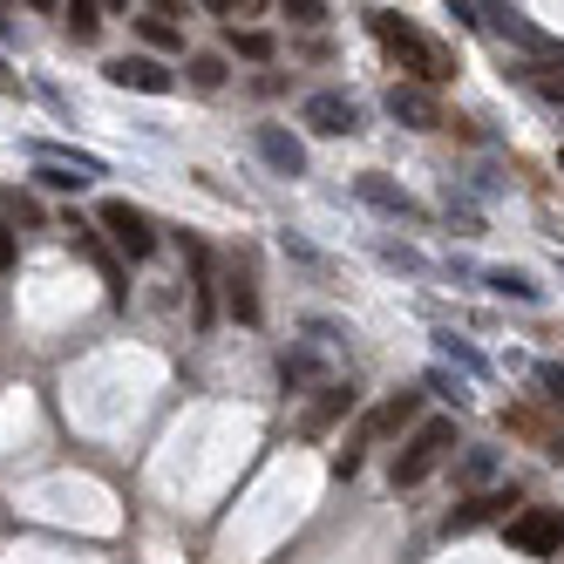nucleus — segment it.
Here are the masks:
<instances>
[{"label": "nucleus", "instance_id": "423d86ee", "mask_svg": "<svg viewBox=\"0 0 564 564\" xmlns=\"http://www.w3.org/2000/svg\"><path fill=\"white\" fill-rule=\"evenodd\" d=\"M102 75H109L116 89H137V96H171L177 89V68H164L156 55H116Z\"/></svg>", "mask_w": 564, "mask_h": 564}, {"label": "nucleus", "instance_id": "dca6fc26", "mask_svg": "<svg viewBox=\"0 0 564 564\" xmlns=\"http://www.w3.org/2000/svg\"><path fill=\"white\" fill-rule=\"evenodd\" d=\"M225 300H231V319H238V327H259V286H252V265H238V272H231Z\"/></svg>", "mask_w": 564, "mask_h": 564}, {"label": "nucleus", "instance_id": "20e7f679", "mask_svg": "<svg viewBox=\"0 0 564 564\" xmlns=\"http://www.w3.org/2000/svg\"><path fill=\"white\" fill-rule=\"evenodd\" d=\"M96 225L116 238V252H123V259H150V252H156V218H150L143 205H130V197H102Z\"/></svg>", "mask_w": 564, "mask_h": 564}, {"label": "nucleus", "instance_id": "cd10ccee", "mask_svg": "<svg viewBox=\"0 0 564 564\" xmlns=\"http://www.w3.org/2000/svg\"><path fill=\"white\" fill-rule=\"evenodd\" d=\"M538 89H544L551 102H564V75H544V83H538Z\"/></svg>", "mask_w": 564, "mask_h": 564}, {"label": "nucleus", "instance_id": "393cba45", "mask_svg": "<svg viewBox=\"0 0 564 564\" xmlns=\"http://www.w3.org/2000/svg\"><path fill=\"white\" fill-rule=\"evenodd\" d=\"M286 14H293L300 28H327V21H334V8H319V0H286Z\"/></svg>", "mask_w": 564, "mask_h": 564}, {"label": "nucleus", "instance_id": "0eeeda50", "mask_svg": "<svg viewBox=\"0 0 564 564\" xmlns=\"http://www.w3.org/2000/svg\"><path fill=\"white\" fill-rule=\"evenodd\" d=\"M388 116L401 130H442V123H449L442 102H435V89H422V83H394L388 89Z\"/></svg>", "mask_w": 564, "mask_h": 564}, {"label": "nucleus", "instance_id": "ddd939ff", "mask_svg": "<svg viewBox=\"0 0 564 564\" xmlns=\"http://www.w3.org/2000/svg\"><path fill=\"white\" fill-rule=\"evenodd\" d=\"M517 503V490H497V497H469L463 510H449V523H442V531L449 538H463V531H476V523H490V517H503Z\"/></svg>", "mask_w": 564, "mask_h": 564}, {"label": "nucleus", "instance_id": "9d476101", "mask_svg": "<svg viewBox=\"0 0 564 564\" xmlns=\"http://www.w3.org/2000/svg\"><path fill=\"white\" fill-rule=\"evenodd\" d=\"M62 231H68V238H75V246H83V252H89L96 265H102V279H109V300L123 306V300H130V286H123V265H116V252H109L102 238H96V225H83V218L68 212V218H62Z\"/></svg>", "mask_w": 564, "mask_h": 564}, {"label": "nucleus", "instance_id": "5701e85b", "mask_svg": "<svg viewBox=\"0 0 564 564\" xmlns=\"http://www.w3.org/2000/svg\"><path fill=\"white\" fill-rule=\"evenodd\" d=\"M34 177H42L48 191H83V184H89L83 171H68V164H42V171H34Z\"/></svg>", "mask_w": 564, "mask_h": 564}, {"label": "nucleus", "instance_id": "a211bd4d", "mask_svg": "<svg viewBox=\"0 0 564 564\" xmlns=\"http://www.w3.org/2000/svg\"><path fill=\"white\" fill-rule=\"evenodd\" d=\"M225 75H231L225 55H191V89H205V96H212V89H225Z\"/></svg>", "mask_w": 564, "mask_h": 564}, {"label": "nucleus", "instance_id": "2eb2a0df", "mask_svg": "<svg viewBox=\"0 0 564 564\" xmlns=\"http://www.w3.org/2000/svg\"><path fill=\"white\" fill-rule=\"evenodd\" d=\"M482 286H497V293L517 300V306H538V300H544V286H538L531 272H517V265H490V272H482Z\"/></svg>", "mask_w": 564, "mask_h": 564}, {"label": "nucleus", "instance_id": "a878e982", "mask_svg": "<svg viewBox=\"0 0 564 564\" xmlns=\"http://www.w3.org/2000/svg\"><path fill=\"white\" fill-rule=\"evenodd\" d=\"M14 272V225H0V279Z\"/></svg>", "mask_w": 564, "mask_h": 564}, {"label": "nucleus", "instance_id": "39448f33", "mask_svg": "<svg viewBox=\"0 0 564 564\" xmlns=\"http://www.w3.org/2000/svg\"><path fill=\"white\" fill-rule=\"evenodd\" d=\"M523 557H551V551H564V510H551V503H531V510H517L510 517V531H503Z\"/></svg>", "mask_w": 564, "mask_h": 564}, {"label": "nucleus", "instance_id": "c756f323", "mask_svg": "<svg viewBox=\"0 0 564 564\" xmlns=\"http://www.w3.org/2000/svg\"><path fill=\"white\" fill-rule=\"evenodd\" d=\"M0 89H14V75H8V68H0Z\"/></svg>", "mask_w": 564, "mask_h": 564}, {"label": "nucleus", "instance_id": "f3484780", "mask_svg": "<svg viewBox=\"0 0 564 564\" xmlns=\"http://www.w3.org/2000/svg\"><path fill=\"white\" fill-rule=\"evenodd\" d=\"M68 34H75V42H96V28H102V8H96V0H68Z\"/></svg>", "mask_w": 564, "mask_h": 564}, {"label": "nucleus", "instance_id": "f03ea898", "mask_svg": "<svg viewBox=\"0 0 564 564\" xmlns=\"http://www.w3.org/2000/svg\"><path fill=\"white\" fill-rule=\"evenodd\" d=\"M449 449H456V422L449 415H422L415 435L401 442V456L388 463V482L394 490H415V482H429L442 463H449Z\"/></svg>", "mask_w": 564, "mask_h": 564}, {"label": "nucleus", "instance_id": "f8f14e48", "mask_svg": "<svg viewBox=\"0 0 564 564\" xmlns=\"http://www.w3.org/2000/svg\"><path fill=\"white\" fill-rule=\"evenodd\" d=\"M184 252H191V300H197V327H212V319H218V279H212V252L197 246V238H184Z\"/></svg>", "mask_w": 564, "mask_h": 564}, {"label": "nucleus", "instance_id": "bb28decb", "mask_svg": "<svg viewBox=\"0 0 564 564\" xmlns=\"http://www.w3.org/2000/svg\"><path fill=\"white\" fill-rule=\"evenodd\" d=\"M429 388H435V394H449V401H463V381H449V375H442V368L429 375Z\"/></svg>", "mask_w": 564, "mask_h": 564}, {"label": "nucleus", "instance_id": "412c9836", "mask_svg": "<svg viewBox=\"0 0 564 564\" xmlns=\"http://www.w3.org/2000/svg\"><path fill=\"white\" fill-rule=\"evenodd\" d=\"M231 55H246V62H272V34H265V28H246V34L231 28Z\"/></svg>", "mask_w": 564, "mask_h": 564}, {"label": "nucleus", "instance_id": "1a4fd4ad", "mask_svg": "<svg viewBox=\"0 0 564 564\" xmlns=\"http://www.w3.org/2000/svg\"><path fill=\"white\" fill-rule=\"evenodd\" d=\"M354 197H360V205H375V212H388V218H409V225H422L429 212L415 205V197L409 191H394L381 171H368V177H354Z\"/></svg>", "mask_w": 564, "mask_h": 564}, {"label": "nucleus", "instance_id": "9b49d317", "mask_svg": "<svg viewBox=\"0 0 564 564\" xmlns=\"http://www.w3.org/2000/svg\"><path fill=\"white\" fill-rule=\"evenodd\" d=\"M252 143H259V156H265V164H272L279 177H300V171H306V150H300V137H286L279 123H259V130H252Z\"/></svg>", "mask_w": 564, "mask_h": 564}, {"label": "nucleus", "instance_id": "aec40b11", "mask_svg": "<svg viewBox=\"0 0 564 564\" xmlns=\"http://www.w3.org/2000/svg\"><path fill=\"white\" fill-rule=\"evenodd\" d=\"M137 34H143L150 48H184V34H177L164 14H137Z\"/></svg>", "mask_w": 564, "mask_h": 564}, {"label": "nucleus", "instance_id": "c85d7f7f", "mask_svg": "<svg viewBox=\"0 0 564 564\" xmlns=\"http://www.w3.org/2000/svg\"><path fill=\"white\" fill-rule=\"evenodd\" d=\"M544 456H551V463H564V435H551V449H544Z\"/></svg>", "mask_w": 564, "mask_h": 564}, {"label": "nucleus", "instance_id": "f257e3e1", "mask_svg": "<svg viewBox=\"0 0 564 564\" xmlns=\"http://www.w3.org/2000/svg\"><path fill=\"white\" fill-rule=\"evenodd\" d=\"M368 28H375V42H381L401 68H409L422 89H442V83L456 75V55L442 48L435 34H422L415 21H401V14H388V8H368Z\"/></svg>", "mask_w": 564, "mask_h": 564}, {"label": "nucleus", "instance_id": "6ab92c4d", "mask_svg": "<svg viewBox=\"0 0 564 564\" xmlns=\"http://www.w3.org/2000/svg\"><path fill=\"white\" fill-rule=\"evenodd\" d=\"M34 218H42V205L28 191H0V225H34Z\"/></svg>", "mask_w": 564, "mask_h": 564}, {"label": "nucleus", "instance_id": "6e6552de", "mask_svg": "<svg viewBox=\"0 0 564 564\" xmlns=\"http://www.w3.org/2000/svg\"><path fill=\"white\" fill-rule=\"evenodd\" d=\"M300 116H306L319 137H354V130H360V102H354V96H340V89L306 96V102H300Z\"/></svg>", "mask_w": 564, "mask_h": 564}, {"label": "nucleus", "instance_id": "7ed1b4c3", "mask_svg": "<svg viewBox=\"0 0 564 564\" xmlns=\"http://www.w3.org/2000/svg\"><path fill=\"white\" fill-rule=\"evenodd\" d=\"M409 422H422V394H388L381 409H368V415L354 422V435H347V449L334 456V476H354V469H360V456H368V449H375L381 435H394V429H409Z\"/></svg>", "mask_w": 564, "mask_h": 564}, {"label": "nucleus", "instance_id": "b1692460", "mask_svg": "<svg viewBox=\"0 0 564 564\" xmlns=\"http://www.w3.org/2000/svg\"><path fill=\"white\" fill-rule=\"evenodd\" d=\"M531 381L557 401V409H564V368H557V360H538V368H531Z\"/></svg>", "mask_w": 564, "mask_h": 564}, {"label": "nucleus", "instance_id": "4be33fe9", "mask_svg": "<svg viewBox=\"0 0 564 564\" xmlns=\"http://www.w3.org/2000/svg\"><path fill=\"white\" fill-rule=\"evenodd\" d=\"M435 340H442V354H449V360H456V368H469V375H482V354H476L469 340H456V334H435Z\"/></svg>", "mask_w": 564, "mask_h": 564}, {"label": "nucleus", "instance_id": "4468645a", "mask_svg": "<svg viewBox=\"0 0 564 564\" xmlns=\"http://www.w3.org/2000/svg\"><path fill=\"white\" fill-rule=\"evenodd\" d=\"M340 415H354V388H319V401L306 409V422H300V435H327Z\"/></svg>", "mask_w": 564, "mask_h": 564}, {"label": "nucleus", "instance_id": "7c9ffc66", "mask_svg": "<svg viewBox=\"0 0 564 564\" xmlns=\"http://www.w3.org/2000/svg\"><path fill=\"white\" fill-rule=\"evenodd\" d=\"M8 28H14V21H8V8H0V34H8Z\"/></svg>", "mask_w": 564, "mask_h": 564}]
</instances>
